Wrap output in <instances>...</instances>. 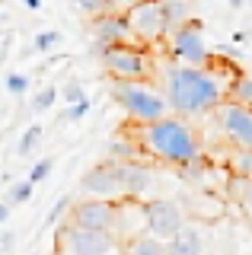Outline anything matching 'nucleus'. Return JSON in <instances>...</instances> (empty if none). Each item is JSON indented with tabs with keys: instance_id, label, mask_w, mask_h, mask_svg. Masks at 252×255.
<instances>
[{
	"instance_id": "7ed1b4c3",
	"label": "nucleus",
	"mask_w": 252,
	"mask_h": 255,
	"mask_svg": "<svg viewBox=\"0 0 252 255\" xmlns=\"http://www.w3.org/2000/svg\"><path fill=\"white\" fill-rule=\"evenodd\" d=\"M112 96L134 125H147V122H156V118L169 115L166 96L150 80H115Z\"/></svg>"
},
{
	"instance_id": "20e7f679",
	"label": "nucleus",
	"mask_w": 252,
	"mask_h": 255,
	"mask_svg": "<svg viewBox=\"0 0 252 255\" xmlns=\"http://www.w3.org/2000/svg\"><path fill=\"white\" fill-rule=\"evenodd\" d=\"M99 67L112 80H150L156 74V58L144 45H109L96 48Z\"/></svg>"
},
{
	"instance_id": "f03ea898",
	"label": "nucleus",
	"mask_w": 252,
	"mask_h": 255,
	"mask_svg": "<svg viewBox=\"0 0 252 255\" xmlns=\"http://www.w3.org/2000/svg\"><path fill=\"white\" fill-rule=\"evenodd\" d=\"M137 150L147 156H153L156 163H166L172 169L204 156L201 137L192 128V122L182 115H163L156 122L137 125Z\"/></svg>"
},
{
	"instance_id": "6e6552de",
	"label": "nucleus",
	"mask_w": 252,
	"mask_h": 255,
	"mask_svg": "<svg viewBox=\"0 0 252 255\" xmlns=\"http://www.w3.org/2000/svg\"><path fill=\"white\" fill-rule=\"evenodd\" d=\"M211 115H214V122H217V131L224 134L233 147L252 150V109L249 106L233 102V99H224Z\"/></svg>"
},
{
	"instance_id": "7c9ffc66",
	"label": "nucleus",
	"mask_w": 252,
	"mask_h": 255,
	"mask_svg": "<svg viewBox=\"0 0 252 255\" xmlns=\"http://www.w3.org/2000/svg\"><path fill=\"white\" fill-rule=\"evenodd\" d=\"M13 243H16V236H13V233H0V252H10L13 249Z\"/></svg>"
},
{
	"instance_id": "2f4dec72",
	"label": "nucleus",
	"mask_w": 252,
	"mask_h": 255,
	"mask_svg": "<svg viewBox=\"0 0 252 255\" xmlns=\"http://www.w3.org/2000/svg\"><path fill=\"white\" fill-rule=\"evenodd\" d=\"M10 211H13L10 204H6V201H0V227H3V223L10 220Z\"/></svg>"
},
{
	"instance_id": "bb28decb",
	"label": "nucleus",
	"mask_w": 252,
	"mask_h": 255,
	"mask_svg": "<svg viewBox=\"0 0 252 255\" xmlns=\"http://www.w3.org/2000/svg\"><path fill=\"white\" fill-rule=\"evenodd\" d=\"M58 93H61L58 99H64L67 106H77L80 99H86V90H83V83H80V80H67V83H64V90H58Z\"/></svg>"
},
{
	"instance_id": "f8f14e48",
	"label": "nucleus",
	"mask_w": 252,
	"mask_h": 255,
	"mask_svg": "<svg viewBox=\"0 0 252 255\" xmlns=\"http://www.w3.org/2000/svg\"><path fill=\"white\" fill-rule=\"evenodd\" d=\"M80 191L86 198H109V201H118V198H122V188H118V175H115L112 159H102V163L90 166L80 179Z\"/></svg>"
},
{
	"instance_id": "f3484780",
	"label": "nucleus",
	"mask_w": 252,
	"mask_h": 255,
	"mask_svg": "<svg viewBox=\"0 0 252 255\" xmlns=\"http://www.w3.org/2000/svg\"><path fill=\"white\" fill-rule=\"evenodd\" d=\"M125 255H166V243L150 233H137L125 243Z\"/></svg>"
},
{
	"instance_id": "4be33fe9",
	"label": "nucleus",
	"mask_w": 252,
	"mask_h": 255,
	"mask_svg": "<svg viewBox=\"0 0 252 255\" xmlns=\"http://www.w3.org/2000/svg\"><path fill=\"white\" fill-rule=\"evenodd\" d=\"M32 191H35V185H32L29 179H19V182H13V185H10V191H6V204H10V207L29 204V201H32Z\"/></svg>"
},
{
	"instance_id": "423d86ee",
	"label": "nucleus",
	"mask_w": 252,
	"mask_h": 255,
	"mask_svg": "<svg viewBox=\"0 0 252 255\" xmlns=\"http://www.w3.org/2000/svg\"><path fill=\"white\" fill-rule=\"evenodd\" d=\"M163 48H166V58L179 61V64H192V67H204V64H211V58H214V54L208 51L204 22L198 16H192L188 22H182V26H176L172 32H166Z\"/></svg>"
},
{
	"instance_id": "a878e982",
	"label": "nucleus",
	"mask_w": 252,
	"mask_h": 255,
	"mask_svg": "<svg viewBox=\"0 0 252 255\" xmlns=\"http://www.w3.org/2000/svg\"><path fill=\"white\" fill-rule=\"evenodd\" d=\"M51 169H54V156H45V159H38V163L32 166V169H29V175H26V179L32 182V185H42V182L51 175Z\"/></svg>"
},
{
	"instance_id": "aec40b11",
	"label": "nucleus",
	"mask_w": 252,
	"mask_h": 255,
	"mask_svg": "<svg viewBox=\"0 0 252 255\" xmlns=\"http://www.w3.org/2000/svg\"><path fill=\"white\" fill-rule=\"evenodd\" d=\"M58 90H61V86H54V83H48L45 90H38V93L32 96V102H29V109H32L35 115H42V112H51L54 106H58V96H61Z\"/></svg>"
},
{
	"instance_id": "c756f323",
	"label": "nucleus",
	"mask_w": 252,
	"mask_h": 255,
	"mask_svg": "<svg viewBox=\"0 0 252 255\" xmlns=\"http://www.w3.org/2000/svg\"><path fill=\"white\" fill-rule=\"evenodd\" d=\"M240 204H243V211H246V217H249V223H252V179H249V185H246V191H243Z\"/></svg>"
},
{
	"instance_id": "2eb2a0df",
	"label": "nucleus",
	"mask_w": 252,
	"mask_h": 255,
	"mask_svg": "<svg viewBox=\"0 0 252 255\" xmlns=\"http://www.w3.org/2000/svg\"><path fill=\"white\" fill-rule=\"evenodd\" d=\"M166 255H204V233L198 223H182L166 239Z\"/></svg>"
},
{
	"instance_id": "9b49d317",
	"label": "nucleus",
	"mask_w": 252,
	"mask_h": 255,
	"mask_svg": "<svg viewBox=\"0 0 252 255\" xmlns=\"http://www.w3.org/2000/svg\"><path fill=\"white\" fill-rule=\"evenodd\" d=\"M90 38H93V51L96 48H109V45H137L128 22H125V16L118 10L90 16Z\"/></svg>"
},
{
	"instance_id": "412c9836",
	"label": "nucleus",
	"mask_w": 252,
	"mask_h": 255,
	"mask_svg": "<svg viewBox=\"0 0 252 255\" xmlns=\"http://www.w3.org/2000/svg\"><path fill=\"white\" fill-rule=\"evenodd\" d=\"M230 175H240V179H252V150L233 147V153H230Z\"/></svg>"
},
{
	"instance_id": "4468645a",
	"label": "nucleus",
	"mask_w": 252,
	"mask_h": 255,
	"mask_svg": "<svg viewBox=\"0 0 252 255\" xmlns=\"http://www.w3.org/2000/svg\"><path fill=\"white\" fill-rule=\"evenodd\" d=\"M112 233L122 239V246L128 239H134L137 233H144V198H118Z\"/></svg>"
},
{
	"instance_id": "cd10ccee",
	"label": "nucleus",
	"mask_w": 252,
	"mask_h": 255,
	"mask_svg": "<svg viewBox=\"0 0 252 255\" xmlns=\"http://www.w3.org/2000/svg\"><path fill=\"white\" fill-rule=\"evenodd\" d=\"M90 109H93V99L86 96V99H80V102H77V106H67L61 118H64V122H83V118L90 115Z\"/></svg>"
},
{
	"instance_id": "f257e3e1",
	"label": "nucleus",
	"mask_w": 252,
	"mask_h": 255,
	"mask_svg": "<svg viewBox=\"0 0 252 255\" xmlns=\"http://www.w3.org/2000/svg\"><path fill=\"white\" fill-rule=\"evenodd\" d=\"M153 77H160V90L169 102V112L172 115H182V118L211 115L227 99V86H230V80H220V74L214 70V58L204 67L179 64L172 58L156 61Z\"/></svg>"
},
{
	"instance_id": "a211bd4d",
	"label": "nucleus",
	"mask_w": 252,
	"mask_h": 255,
	"mask_svg": "<svg viewBox=\"0 0 252 255\" xmlns=\"http://www.w3.org/2000/svg\"><path fill=\"white\" fill-rule=\"evenodd\" d=\"M42 140H45V125H29V128H22V134H19V143H16V153L19 156H32L38 147H42Z\"/></svg>"
},
{
	"instance_id": "473e14b6",
	"label": "nucleus",
	"mask_w": 252,
	"mask_h": 255,
	"mask_svg": "<svg viewBox=\"0 0 252 255\" xmlns=\"http://www.w3.org/2000/svg\"><path fill=\"white\" fill-rule=\"evenodd\" d=\"M22 6L26 10H42V0H22Z\"/></svg>"
},
{
	"instance_id": "72a5a7b5",
	"label": "nucleus",
	"mask_w": 252,
	"mask_h": 255,
	"mask_svg": "<svg viewBox=\"0 0 252 255\" xmlns=\"http://www.w3.org/2000/svg\"><path fill=\"white\" fill-rule=\"evenodd\" d=\"M227 3H230V6H233V10H240V6H243V3H246V0H227Z\"/></svg>"
},
{
	"instance_id": "6ab92c4d",
	"label": "nucleus",
	"mask_w": 252,
	"mask_h": 255,
	"mask_svg": "<svg viewBox=\"0 0 252 255\" xmlns=\"http://www.w3.org/2000/svg\"><path fill=\"white\" fill-rule=\"evenodd\" d=\"M227 99L243 102V106H252V77L249 74H233L230 86H227Z\"/></svg>"
},
{
	"instance_id": "dca6fc26",
	"label": "nucleus",
	"mask_w": 252,
	"mask_h": 255,
	"mask_svg": "<svg viewBox=\"0 0 252 255\" xmlns=\"http://www.w3.org/2000/svg\"><path fill=\"white\" fill-rule=\"evenodd\" d=\"M160 3V13H163V26L166 32H172L176 26L188 22L192 16H198V0H156Z\"/></svg>"
},
{
	"instance_id": "c85d7f7f",
	"label": "nucleus",
	"mask_w": 252,
	"mask_h": 255,
	"mask_svg": "<svg viewBox=\"0 0 252 255\" xmlns=\"http://www.w3.org/2000/svg\"><path fill=\"white\" fill-rule=\"evenodd\" d=\"M67 207H70V195H61L58 201H54V207L48 211V220H45V223H48V227L61 223V220H64V214H67Z\"/></svg>"
},
{
	"instance_id": "f704fd0d",
	"label": "nucleus",
	"mask_w": 252,
	"mask_h": 255,
	"mask_svg": "<svg viewBox=\"0 0 252 255\" xmlns=\"http://www.w3.org/2000/svg\"><path fill=\"white\" fill-rule=\"evenodd\" d=\"M249 109H252V106H249Z\"/></svg>"
},
{
	"instance_id": "9d476101",
	"label": "nucleus",
	"mask_w": 252,
	"mask_h": 255,
	"mask_svg": "<svg viewBox=\"0 0 252 255\" xmlns=\"http://www.w3.org/2000/svg\"><path fill=\"white\" fill-rule=\"evenodd\" d=\"M182 223H185V211L179 201H172V198H150V201H144V233L166 243Z\"/></svg>"
},
{
	"instance_id": "5701e85b",
	"label": "nucleus",
	"mask_w": 252,
	"mask_h": 255,
	"mask_svg": "<svg viewBox=\"0 0 252 255\" xmlns=\"http://www.w3.org/2000/svg\"><path fill=\"white\" fill-rule=\"evenodd\" d=\"M61 38H64V35H61L58 29H45V32H38V35L32 38V48L42 51V54H48V51H54V48L61 45Z\"/></svg>"
},
{
	"instance_id": "b1692460",
	"label": "nucleus",
	"mask_w": 252,
	"mask_h": 255,
	"mask_svg": "<svg viewBox=\"0 0 252 255\" xmlns=\"http://www.w3.org/2000/svg\"><path fill=\"white\" fill-rule=\"evenodd\" d=\"M3 86H6V93H10V96H16V99H19V96L29 93V77L19 74V70H10V74L3 77Z\"/></svg>"
},
{
	"instance_id": "0eeeda50",
	"label": "nucleus",
	"mask_w": 252,
	"mask_h": 255,
	"mask_svg": "<svg viewBox=\"0 0 252 255\" xmlns=\"http://www.w3.org/2000/svg\"><path fill=\"white\" fill-rule=\"evenodd\" d=\"M125 22H128L131 35H134L137 45L144 48H160L163 38H166V26H163V13L156 0H131L122 10Z\"/></svg>"
},
{
	"instance_id": "1a4fd4ad",
	"label": "nucleus",
	"mask_w": 252,
	"mask_h": 255,
	"mask_svg": "<svg viewBox=\"0 0 252 255\" xmlns=\"http://www.w3.org/2000/svg\"><path fill=\"white\" fill-rule=\"evenodd\" d=\"M64 220L74 223V227H80V230H102V233H112V227H115V201H109V198H80V201H70Z\"/></svg>"
},
{
	"instance_id": "39448f33",
	"label": "nucleus",
	"mask_w": 252,
	"mask_h": 255,
	"mask_svg": "<svg viewBox=\"0 0 252 255\" xmlns=\"http://www.w3.org/2000/svg\"><path fill=\"white\" fill-rule=\"evenodd\" d=\"M54 255H125V246L115 233L80 230L61 220L54 230Z\"/></svg>"
},
{
	"instance_id": "393cba45",
	"label": "nucleus",
	"mask_w": 252,
	"mask_h": 255,
	"mask_svg": "<svg viewBox=\"0 0 252 255\" xmlns=\"http://www.w3.org/2000/svg\"><path fill=\"white\" fill-rule=\"evenodd\" d=\"M74 3H77V10H80L86 19L106 13V10H115V0H74Z\"/></svg>"
},
{
	"instance_id": "ddd939ff",
	"label": "nucleus",
	"mask_w": 252,
	"mask_h": 255,
	"mask_svg": "<svg viewBox=\"0 0 252 255\" xmlns=\"http://www.w3.org/2000/svg\"><path fill=\"white\" fill-rule=\"evenodd\" d=\"M115 175H118V188L122 198H144L153 185V175L140 159H112Z\"/></svg>"
}]
</instances>
